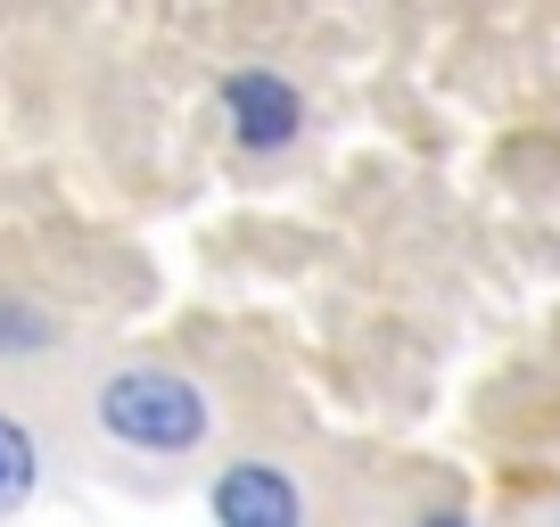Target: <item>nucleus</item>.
<instances>
[{
  "instance_id": "nucleus-1",
  "label": "nucleus",
  "mask_w": 560,
  "mask_h": 527,
  "mask_svg": "<svg viewBox=\"0 0 560 527\" xmlns=\"http://www.w3.org/2000/svg\"><path fill=\"white\" fill-rule=\"evenodd\" d=\"M91 421L107 445L140 461H190L214 437V396L174 363H116L91 396Z\"/></svg>"
},
{
  "instance_id": "nucleus-2",
  "label": "nucleus",
  "mask_w": 560,
  "mask_h": 527,
  "mask_svg": "<svg viewBox=\"0 0 560 527\" xmlns=\"http://www.w3.org/2000/svg\"><path fill=\"white\" fill-rule=\"evenodd\" d=\"M214 116H223L240 157H280V149L305 141V91L280 67H231L214 83Z\"/></svg>"
},
{
  "instance_id": "nucleus-3",
  "label": "nucleus",
  "mask_w": 560,
  "mask_h": 527,
  "mask_svg": "<svg viewBox=\"0 0 560 527\" xmlns=\"http://www.w3.org/2000/svg\"><path fill=\"white\" fill-rule=\"evenodd\" d=\"M207 519L214 527H305V487L264 454L223 461L207 478Z\"/></svg>"
},
{
  "instance_id": "nucleus-4",
  "label": "nucleus",
  "mask_w": 560,
  "mask_h": 527,
  "mask_svg": "<svg viewBox=\"0 0 560 527\" xmlns=\"http://www.w3.org/2000/svg\"><path fill=\"white\" fill-rule=\"evenodd\" d=\"M34 494H42V437H34V421L0 412V527L18 511H34Z\"/></svg>"
},
{
  "instance_id": "nucleus-5",
  "label": "nucleus",
  "mask_w": 560,
  "mask_h": 527,
  "mask_svg": "<svg viewBox=\"0 0 560 527\" xmlns=\"http://www.w3.org/2000/svg\"><path fill=\"white\" fill-rule=\"evenodd\" d=\"M67 347V321L50 305L18 297V289H0V363H42V354Z\"/></svg>"
},
{
  "instance_id": "nucleus-6",
  "label": "nucleus",
  "mask_w": 560,
  "mask_h": 527,
  "mask_svg": "<svg viewBox=\"0 0 560 527\" xmlns=\"http://www.w3.org/2000/svg\"><path fill=\"white\" fill-rule=\"evenodd\" d=\"M412 527H478V519H470V511H454V503H438V511H420Z\"/></svg>"
}]
</instances>
